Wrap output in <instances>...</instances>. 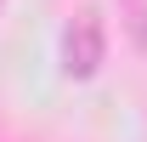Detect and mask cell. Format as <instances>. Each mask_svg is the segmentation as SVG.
<instances>
[{
  "label": "cell",
  "mask_w": 147,
  "mask_h": 142,
  "mask_svg": "<svg viewBox=\"0 0 147 142\" xmlns=\"http://www.w3.org/2000/svg\"><path fill=\"white\" fill-rule=\"evenodd\" d=\"M102 57H108V40H102V17L96 12H79L68 23V34H62V74L68 80H91L102 68Z\"/></svg>",
  "instance_id": "6da1fadb"
},
{
  "label": "cell",
  "mask_w": 147,
  "mask_h": 142,
  "mask_svg": "<svg viewBox=\"0 0 147 142\" xmlns=\"http://www.w3.org/2000/svg\"><path fill=\"white\" fill-rule=\"evenodd\" d=\"M119 17H125V34L136 51H147V0H119Z\"/></svg>",
  "instance_id": "7a4b0ae2"
}]
</instances>
